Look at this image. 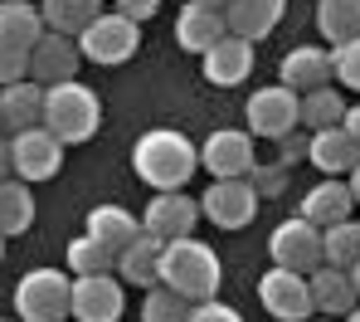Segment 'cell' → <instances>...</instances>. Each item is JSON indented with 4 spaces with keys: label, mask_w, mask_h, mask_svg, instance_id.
<instances>
[{
    "label": "cell",
    "mask_w": 360,
    "mask_h": 322,
    "mask_svg": "<svg viewBox=\"0 0 360 322\" xmlns=\"http://www.w3.org/2000/svg\"><path fill=\"white\" fill-rule=\"evenodd\" d=\"M131 166L151 191H185V181L200 166V147L176 128H151L136 137L131 147Z\"/></svg>",
    "instance_id": "obj_1"
},
{
    "label": "cell",
    "mask_w": 360,
    "mask_h": 322,
    "mask_svg": "<svg viewBox=\"0 0 360 322\" xmlns=\"http://www.w3.org/2000/svg\"><path fill=\"white\" fill-rule=\"evenodd\" d=\"M161 283L176 288L180 298L190 303H205V298H219V283H224V268L219 254L205 244V240H166L161 249Z\"/></svg>",
    "instance_id": "obj_2"
},
{
    "label": "cell",
    "mask_w": 360,
    "mask_h": 322,
    "mask_svg": "<svg viewBox=\"0 0 360 322\" xmlns=\"http://www.w3.org/2000/svg\"><path fill=\"white\" fill-rule=\"evenodd\" d=\"M44 128L59 137L63 147L73 142H93V132L103 128V103L88 83H54L44 88Z\"/></svg>",
    "instance_id": "obj_3"
},
{
    "label": "cell",
    "mask_w": 360,
    "mask_h": 322,
    "mask_svg": "<svg viewBox=\"0 0 360 322\" xmlns=\"http://www.w3.org/2000/svg\"><path fill=\"white\" fill-rule=\"evenodd\" d=\"M73 313V273L30 268L15 283V318L20 322H63Z\"/></svg>",
    "instance_id": "obj_4"
},
{
    "label": "cell",
    "mask_w": 360,
    "mask_h": 322,
    "mask_svg": "<svg viewBox=\"0 0 360 322\" xmlns=\"http://www.w3.org/2000/svg\"><path fill=\"white\" fill-rule=\"evenodd\" d=\"M78 49H83V59H93V64L117 68L141 49V25H136L131 15H122V10H103V15L78 35Z\"/></svg>",
    "instance_id": "obj_5"
},
{
    "label": "cell",
    "mask_w": 360,
    "mask_h": 322,
    "mask_svg": "<svg viewBox=\"0 0 360 322\" xmlns=\"http://www.w3.org/2000/svg\"><path fill=\"white\" fill-rule=\"evenodd\" d=\"M243 123H248L253 137H273V142H283L288 132L302 128V93H292L288 83H268V88L248 93Z\"/></svg>",
    "instance_id": "obj_6"
},
{
    "label": "cell",
    "mask_w": 360,
    "mask_h": 322,
    "mask_svg": "<svg viewBox=\"0 0 360 322\" xmlns=\"http://www.w3.org/2000/svg\"><path fill=\"white\" fill-rule=\"evenodd\" d=\"M258 303L268 308V318H278V322H307V318H316L311 278L297 273V268H283V264H273V268L258 278Z\"/></svg>",
    "instance_id": "obj_7"
},
{
    "label": "cell",
    "mask_w": 360,
    "mask_h": 322,
    "mask_svg": "<svg viewBox=\"0 0 360 322\" xmlns=\"http://www.w3.org/2000/svg\"><path fill=\"white\" fill-rule=\"evenodd\" d=\"M258 200L263 195L253 186V176H229V181H210V191L200 195V210L219 230H243V225H253Z\"/></svg>",
    "instance_id": "obj_8"
},
{
    "label": "cell",
    "mask_w": 360,
    "mask_h": 322,
    "mask_svg": "<svg viewBox=\"0 0 360 322\" xmlns=\"http://www.w3.org/2000/svg\"><path fill=\"white\" fill-rule=\"evenodd\" d=\"M10 161H15V176L20 181H54L63 166V142L44 128H25V132H10Z\"/></svg>",
    "instance_id": "obj_9"
},
{
    "label": "cell",
    "mask_w": 360,
    "mask_h": 322,
    "mask_svg": "<svg viewBox=\"0 0 360 322\" xmlns=\"http://www.w3.org/2000/svg\"><path fill=\"white\" fill-rule=\"evenodd\" d=\"M268 254H273V264H283V268L311 273V268L326 259V249H321V225H311L307 215L283 220V225L268 235Z\"/></svg>",
    "instance_id": "obj_10"
},
{
    "label": "cell",
    "mask_w": 360,
    "mask_h": 322,
    "mask_svg": "<svg viewBox=\"0 0 360 322\" xmlns=\"http://www.w3.org/2000/svg\"><path fill=\"white\" fill-rule=\"evenodd\" d=\"M200 166L214 176V181H229V176H248L258 166L253 156V132L243 128H219L200 142Z\"/></svg>",
    "instance_id": "obj_11"
},
{
    "label": "cell",
    "mask_w": 360,
    "mask_h": 322,
    "mask_svg": "<svg viewBox=\"0 0 360 322\" xmlns=\"http://www.w3.org/2000/svg\"><path fill=\"white\" fill-rule=\"evenodd\" d=\"M200 200L185 191H156V200H146V215H141V230L156 235V240H185L195 235L200 225Z\"/></svg>",
    "instance_id": "obj_12"
},
{
    "label": "cell",
    "mask_w": 360,
    "mask_h": 322,
    "mask_svg": "<svg viewBox=\"0 0 360 322\" xmlns=\"http://www.w3.org/2000/svg\"><path fill=\"white\" fill-rule=\"evenodd\" d=\"M127 308V288H122L117 273H88V278H73V313L78 322H117Z\"/></svg>",
    "instance_id": "obj_13"
},
{
    "label": "cell",
    "mask_w": 360,
    "mask_h": 322,
    "mask_svg": "<svg viewBox=\"0 0 360 322\" xmlns=\"http://www.w3.org/2000/svg\"><path fill=\"white\" fill-rule=\"evenodd\" d=\"M78 64H83V49H78L73 35H54V30H44V39L30 49V78L44 83V88H54V83H73V78H78Z\"/></svg>",
    "instance_id": "obj_14"
},
{
    "label": "cell",
    "mask_w": 360,
    "mask_h": 322,
    "mask_svg": "<svg viewBox=\"0 0 360 322\" xmlns=\"http://www.w3.org/2000/svg\"><path fill=\"white\" fill-rule=\"evenodd\" d=\"M200 73L214 88H239V83H248V73H253V39L224 35L219 44H210L200 54Z\"/></svg>",
    "instance_id": "obj_15"
},
{
    "label": "cell",
    "mask_w": 360,
    "mask_h": 322,
    "mask_svg": "<svg viewBox=\"0 0 360 322\" xmlns=\"http://www.w3.org/2000/svg\"><path fill=\"white\" fill-rule=\"evenodd\" d=\"M229 35V20H224V5H205V0H190L176 15V44L185 54H205L210 44H219Z\"/></svg>",
    "instance_id": "obj_16"
},
{
    "label": "cell",
    "mask_w": 360,
    "mask_h": 322,
    "mask_svg": "<svg viewBox=\"0 0 360 322\" xmlns=\"http://www.w3.org/2000/svg\"><path fill=\"white\" fill-rule=\"evenodd\" d=\"M331 78H336V68H331V49H321V44H297V49H288L283 64H278V83H288L292 93L326 88Z\"/></svg>",
    "instance_id": "obj_17"
},
{
    "label": "cell",
    "mask_w": 360,
    "mask_h": 322,
    "mask_svg": "<svg viewBox=\"0 0 360 322\" xmlns=\"http://www.w3.org/2000/svg\"><path fill=\"white\" fill-rule=\"evenodd\" d=\"M307 278H311V303H316V313H321V318H346V313H351V308L360 303L351 268H336V264H316V268H311Z\"/></svg>",
    "instance_id": "obj_18"
},
{
    "label": "cell",
    "mask_w": 360,
    "mask_h": 322,
    "mask_svg": "<svg viewBox=\"0 0 360 322\" xmlns=\"http://www.w3.org/2000/svg\"><path fill=\"white\" fill-rule=\"evenodd\" d=\"M307 161L321 171V176H351L360 161V142L346 128H326L311 132V147H307Z\"/></svg>",
    "instance_id": "obj_19"
},
{
    "label": "cell",
    "mask_w": 360,
    "mask_h": 322,
    "mask_svg": "<svg viewBox=\"0 0 360 322\" xmlns=\"http://www.w3.org/2000/svg\"><path fill=\"white\" fill-rule=\"evenodd\" d=\"M351 210H356V195H351V181H341V176H326V181H316L302 195V215L311 225H321V230L351 220Z\"/></svg>",
    "instance_id": "obj_20"
},
{
    "label": "cell",
    "mask_w": 360,
    "mask_h": 322,
    "mask_svg": "<svg viewBox=\"0 0 360 322\" xmlns=\"http://www.w3.org/2000/svg\"><path fill=\"white\" fill-rule=\"evenodd\" d=\"M0 123H5V132L39 128L44 123V83H34V78L5 83L0 88Z\"/></svg>",
    "instance_id": "obj_21"
},
{
    "label": "cell",
    "mask_w": 360,
    "mask_h": 322,
    "mask_svg": "<svg viewBox=\"0 0 360 322\" xmlns=\"http://www.w3.org/2000/svg\"><path fill=\"white\" fill-rule=\"evenodd\" d=\"M161 249H166V240H156V235L141 230L117 254V278L131 283V288H156L161 283Z\"/></svg>",
    "instance_id": "obj_22"
},
{
    "label": "cell",
    "mask_w": 360,
    "mask_h": 322,
    "mask_svg": "<svg viewBox=\"0 0 360 322\" xmlns=\"http://www.w3.org/2000/svg\"><path fill=\"white\" fill-rule=\"evenodd\" d=\"M288 0H229L224 5V20H229V35H243V39H268L283 20Z\"/></svg>",
    "instance_id": "obj_23"
},
{
    "label": "cell",
    "mask_w": 360,
    "mask_h": 322,
    "mask_svg": "<svg viewBox=\"0 0 360 322\" xmlns=\"http://www.w3.org/2000/svg\"><path fill=\"white\" fill-rule=\"evenodd\" d=\"M93 240H103L112 254H122L136 235H141V220H131L122 205H98V210H88V225H83Z\"/></svg>",
    "instance_id": "obj_24"
},
{
    "label": "cell",
    "mask_w": 360,
    "mask_h": 322,
    "mask_svg": "<svg viewBox=\"0 0 360 322\" xmlns=\"http://www.w3.org/2000/svg\"><path fill=\"white\" fill-rule=\"evenodd\" d=\"M44 15H39V5H30V0H0V35L5 39H15L20 49H34L39 39H44Z\"/></svg>",
    "instance_id": "obj_25"
},
{
    "label": "cell",
    "mask_w": 360,
    "mask_h": 322,
    "mask_svg": "<svg viewBox=\"0 0 360 322\" xmlns=\"http://www.w3.org/2000/svg\"><path fill=\"white\" fill-rule=\"evenodd\" d=\"M34 225V191L20 176L0 181V235H25Z\"/></svg>",
    "instance_id": "obj_26"
},
{
    "label": "cell",
    "mask_w": 360,
    "mask_h": 322,
    "mask_svg": "<svg viewBox=\"0 0 360 322\" xmlns=\"http://www.w3.org/2000/svg\"><path fill=\"white\" fill-rule=\"evenodd\" d=\"M39 15L54 35H83L98 15H103V0H39Z\"/></svg>",
    "instance_id": "obj_27"
},
{
    "label": "cell",
    "mask_w": 360,
    "mask_h": 322,
    "mask_svg": "<svg viewBox=\"0 0 360 322\" xmlns=\"http://www.w3.org/2000/svg\"><path fill=\"white\" fill-rule=\"evenodd\" d=\"M316 30L326 44H346L360 35V0H316Z\"/></svg>",
    "instance_id": "obj_28"
},
{
    "label": "cell",
    "mask_w": 360,
    "mask_h": 322,
    "mask_svg": "<svg viewBox=\"0 0 360 322\" xmlns=\"http://www.w3.org/2000/svg\"><path fill=\"white\" fill-rule=\"evenodd\" d=\"M302 123L311 132H326V128H341L346 123V98L336 93V83L302 93Z\"/></svg>",
    "instance_id": "obj_29"
},
{
    "label": "cell",
    "mask_w": 360,
    "mask_h": 322,
    "mask_svg": "<svg viewBox=\"0 0 360 322\" xmlns=\"http://www.w3.org/2000/svg\"><path fill=\"white\" fill-rule=\"evenodd\" d=\"M68 273H73V278H88V273H117V254H112L103 240H93V235L83 230L78 240H68Z\"/></svg>",
    "instance_id": "obj_30"
},
{
    "label": "cell",
    "mask_w": 360,
    "mask_h": 322,
    "mask_svg": "<svg viewBox=\"0 0 360 322\" xmlns=\"http://www.w3.org/2000/svg\"><path fill=\"white\" fill-rule=\"evenodd\" d=\"M321 249L326 259L321 264H336V268H351L360 259V225L356 220H341V225H326L321 230Z\"/></svg>",
    "instance_id": "obj_31"
},
{
    "label": "cell",
    "mask_w": 360,
    "mask_h": 322,
    "mask_svg": "<svg viewBox=\"0 0 360 322\" xmlns=\"http://www.w3.org/2000/svg\"><path fill=\"white\" fill-rule=\"evenodd\" d=\"M141 322H190V298H180L166 283H156L141 298Z\"/></svg>",
    "instance_id": "obj_32"
},
{
    "label": "cell",
    "mask_w": 360,
    "mask_h": 322,
    "mask_svg": "<svg viewBox=\"0 0 360 322\" xmlns=\"http://www.w3.org/2000/svg\"><path fill=\"white\" fill-rule=\"evenodd\" d=\"M331 68H336V83L360 93V35L346 44H331Z\"/></svg>",
    "instance_id": "obj_33"
},
{
    "label": "cell",
    "mask_w": 360,
    "mask_h": 322,
    "mask_svg": "<svg viewBox=\"0 0 360 322\" xmlns=\"http://www.w3.org/2000/svg\"><path fill=\"white\" fill-rule=\"evenodd\" d=\"M20 78H30V49H20L15 39L0 35V88L5 83H20Z\"/></svg>",
    "instance_id": "obj_34"
},
{
    "label": "cell",
    "mask_w": 360,
    "mask_h": 322,
    "mask_svg": "<svg viewBox=\"0 0 360 322\" xmlns=\"http://www.w3.org/2000/svg\"><path fill=\"white\" fill-rule=\"evenodd\" d=\"M190 322H243L239 308L219 303V298H205V303H190Z\"/></svg>",
    "instance_id": "obj_35"
},
{
    "label": "cell",
    "mask_w": 360,
    "mask_h": 322,
    "mask_svg": "<svg viewBox=\"0 0 360 322\" xmlns=\"http://www.w3.org/2000/svg\"><path fill=\"white\" fill-rule=\"evenodd\" d=\"M112 10H122V15H131V20L141 25V20H151V15L161 10V0H112Z\"/></svg>",
    "instance_id": "obj_36"
},
{
    "label": "cell",
    "mask_w": 360,
    "mask_h": 322,
    "mask_svg": "<svg viewBox=\"0 0 360 322\" xmlns=\"http://www.w3.org/2000/svg\"><path fill=\"white\" fill-rule=\"evenodd\" d=\"M307 147H311V137L302 142V137H292V132H288V137H283V166H288L292 156H307Z\"/></svg>",
    "instance_id": "obj_37"
},
{
    "label": "cell",
    "mask_w": 360,
    "mask_h": 322,
    "mask_svg": "<svg viewBox=\"0 0 360 322\" xmlns=\"http://www.w3.org/2000/svg\"><path fill=\"white\" fill-rule=\"evenodd\" d=\"M283 171H288V166H283ZM283 171H258V166H253L248 176H258V186H263V191H278V186H283Z\"/></svg>",
    "instance_id": "obj_38"
},
{
    "label": "cell",
    "mask_w": 360,
    "mask_h": 322,
    "mask_svg": "<svg viewBox=\"0 0 360 322\" xmlns=\"http://www.w3.org/2000/svg\"><path fill=\"white\" fill-rule=\"evenodd\" d=\"M15 176V161H10V137H0V181Z\"/></svg>",
    "instance_id": "obj_39"
},
{
    "label": "cell",
    "mask_w": 360,
    "mask_h": 322,
    "mask_svg": "<svg viewBox=\"0 0 360 322\" xmlns=\"http://www.w3.org/2000/svg\"><path fill=\"white\" fill-rule=\"evenodd\" d=\"M341 128H346V132L360 142V103H351V108H346V123H341Z\"/></svg>",
    "instance_id": "obj_40"
},
{
    "label": "cell",
    "mask_w": 360,
    "mask_h": 322,
    "mask_svg": "<svg viewBox=\"0 0 360 322\" xmlns=\"http://www.w3.org/2000/svg\"><path fill=\"white\" fill-rule=\"evenodd\" d=\"M346 181H351V195H356V205H360V161H356V171H351Z\"/></svg>",
    "instance_id": "obj_41"
},
{
    "label": "cell",
    "mask_w": 360,
    "mask_h": 322,
    "mask_svg": "<svg viewBox=\"0 0 360 322\" xmlns=\"http://www.w3.org/2000/svg\"><path fill=\"white\" fill-rule=\"evenodd\" d=\"M351 278H356V293H360V259L351 264Z\"/></svg>",
    "instance_id": "obj_42"
},
{
    "label": "cell",
    "mask_w": 360,
    "mask_h": 322,
    "mask_svg": "<svg viewBox=\"0 0 360 322\" xmlns=\"http://www.w3.org/2000/svg\"><path fill=\"white\" fill-rule=\"evenodd\" d=\"M341 322H360V303H356V308H351V313H346Z\"/></svg>",
    "instance_id": "obj_43"
},
{
    "label": "cell",
    "mask_w": 360,
    "mask_h": 322,
    "mask_svg": "<svg viewBox=\"0 0 360 322\" xmlns=\"http://www.w3.org/2000/svg\"><path fill=\"white\" fill-rule=\"evenodd\" d=\"M307 322H341V318H321V313H316V318H307Z\"/></svg>",
    "instance_id": "obj_44"
},
{
    "label": "cell",
    "mask_w": 360,
    "mask_h": 322,
    "mask_svg": "<svg viewBox=\"0 0 360 322\" xmlns=\"http://www.w3.org/2000/svg\"><path fill=\"white\" fill-rule=\"evenodd\" d=\"M5 240H10V235H0V259H5Z\"/></svg>",
    "instance_id": "obj_45"
},
{
    "label": "cell",
    "mask_w": 360,
    "mask_h": 322,
    "mask_svg": "<svg viewBox=\"0 0 360 322\" xmlns=\"http://www.w3.org/2000/svg\"><path fill=\"white\" fill-rule=\"evenodd\" d=\"M205 5H229V0H205Z\"/></svg>",
    "instance_id": "obj_46"
},
{
    "label": "cell",
    "mask_w": 360,
    "mask_h": 322,
    "mask_svg": "<svg viewBox=\"0 0 360 322\" xmlns=\"http://www.w3.org/2000/svg\"><path fill=\"white\" fill-rule=\"evenodd\" d=\"M0 322H20V318H0Z\"/></svg>",
    "instance_id": "obj_47"
},
{
    "label": "cell",
    "mask_w": 360,
    "mask_h": 322,
    "mask_svg": "<svg viewBox=\"0 0 360 322\" xmlns=\"http://www.w3.org/2000/svg\"><path fill=\"white\" fill-rule=\"evenodd\" d=\"M0 132H5V123H0Z\"/></svg>",
    "instance_id": "obj_48"
}]
</instances>
